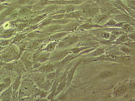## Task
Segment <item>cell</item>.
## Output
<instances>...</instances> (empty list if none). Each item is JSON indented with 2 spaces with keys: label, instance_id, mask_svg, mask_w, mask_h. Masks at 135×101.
Masks as SVG:
<instances>
[{
  "label": "cell",
  "instance_id": "cell-14",
  "mask_svg": "<svg viewBox=\"0 0 135 101\" xmlns=\"http://www.w3.org/2000/svg\"><path fill=\"white\" fill-rule=\"evenodd\" d=\"M12 89L11 87L9 88L6 90L4 91L1 95V97L3 98L4 100H10V98L11 97Z\"/></svg>",
  "mask_w": 135,
  "mask_h": 101
},
{
  "label": "cell",
  "instance_id": "cell-28",
  "mask_svg": "<svg viewBox=\"0 0 135 101\" xmlns=\"http://www.w3.org/2000/svg\"><path fill=\"white\" fill-rule=\"evenodd\" d=\"M76 56H75L74 55H68L63 60H61V62H67L68 61H69L70 60H72V59L74 58Z\"/></svg>",
  "mask_w": 135,
  "mask_h": 101
},
{
  "label": "cell",
  "instance_id": "cell-23",
  "mask_svg": "<svg viewBox=\"0 0 135 101\" xmlns=\"http://www.w3.org/2000/svg\"><path fill=\"white\" fill-rule=\"evenodd\" d=\"M104 52V50L103 49H98L95 50V51L93 52L91 54V56H99L102 55Z\"/></svg>",
  "mask_w": 135,
  "mask_h": 101
},
{
  "label": "cell",
  "instance_id": "cell-18",
  "mask_svg": "<svg viewBox=\"0 0 135 101\" xmlns=\"http://www.w3.org/2000/svg\"><path fill=\"white\" fill-rule=\"evenodd\" d=\"M80 25V24L78 22H75L71 23L68 26L67 29L68 30H67L70 31H75Z\"/></svg>",
  "mask_w": 135,
  "mask_h": 101
},
{
  "label": "cell",
  "instance_id": "cell-39",
  "mask_svg": "<svg viewBox=\"0 0 135 101\" xmlns=\"http://www.w3.org/2000/svg\"><path fill=\"white\" fill-rule=\"evenodd\" d=\"M130 88L131 89H135V82H132L131 83L130 85Z\"/></svg>",
  "mask_w": 135,
  "mask_h": 101
},
{
  "label": "cell",
  "instance_id": "cell-36",
  "mask_svg": "<svg viewBox=\"0 0 135 101\" xmlns=\"http://www.w3.org/2000/svg\"><path fill=\"white\" fill-rule=\"evenodd\" d=\"M66 95L65 94L63 93L60 95L59 97L58 100H63L66 99Z\"/></svg>",
  "mask_w": 135,
  "mask_h": 101
},
{
  "label": "cell",
  "instance_id": "cell-13",
  "mask_svg": "<svg viewBox=\"0 0 135 101\" xmlns=\"http://www.w3.org/2000/svg\"><path fill=\"white\" fill-rule=\"evenodd\" d=\"M126 88L125 86H121L118 87L114 91V92L113 93V95L115 97L122 95L126 92Z\"/></svg>",
  "mask_w": 135,
  "mask_h": 101
},
{
  "label": "cell",
  "instance_id": "cell-34",
  "mask_svg": "<svg viewBox=\"0 0 135 101\" xmlns=\"http://www.w3.org/2000/svg\"><path fill=\"white\" fill-rule=\"evenodd\" d=\"M6 85L4 83L0 84V93L2 92L7 87Z\"/></svg>",
  "mask_w": 135,
  "mask_h": 101
},
{
  "label": "cell",
  "instance_id": "cell-33",
  "mask_svg": "<svg viewBox=\"0 0 135 101\" xmlns=\"http://www.w3.org/2000/svg\"><path fill=\"white\" fill-rule=\"evenodd\" d=\"M40 52H38L35 53L34 54L33 56H32V60H33V61H36V60L38 59V56L40 55Z\"/></svg>",
  "mask_w": 135,
  "mask_h": 101
},
{
  "label": "cell",
  "instance_id": "cell-1",
  "mask_svg": "<svg viewBox=\"0 0 135 101\" xmlns=\"http://www.w3.org/2000/svg\"><path fill=\"white\" fill-rule=\"evenodd\" d=\"M117 22H125L131 25H135V18L132 17L125 13H120L114 17V19Z\"/></svg>",
  "mask_w": 135,
  "mask_h": 101
},
{
  "label": "cell",
  "instance_id": "cell-11",
  "mask_svg": "<svg viewBox=\"0 0 135 101\" xmlns=\"http://www.w3.org/2000/svg\"><path fill=\"white\" fill-rule=\"evenodd\" d=\"M102 27L101 25L98 24H93L91 23V21H88L87 22L79 25V29H89L93 27Z\"/></svg>",
  "mask_w": 135,
  "mask_h": 101
},
{
  "label": "cell",
  "instance_id": "cell-22",
  "mask_svg": "<svg viewBox=\"0 0 135 101\" xmlns=\"http://www.w3.org/2000/svg\"><path fill=\"white\" fill-rule=\"evenodd\" d=\"M40 43L38 42H33L29 43L27 46V49L29 50L32 49H36L39 46Z\"/></svg>",
  "mask_w": 135,
  "mask_h": 101
},
{
  "label": "cell",
  "instance_id": "cell-9",
  "mask_svg": "<svg viewBox=\"0 0 135 101\" xmlns=\"http://www.w3.org/2000/svg\"><path fill=\"white\" fill-rule=\"evenodd\" d=\"M66 85V77H63L61 80L58 86H57V88L55 91V97L59 93H60L63 89L64 88Z\"/></svg>",
  "mask_w": 135,
  "mask_h": 101
},
{
  "label": "cell",
  "instance_id": "cell-4",
  "mask_svg": "<svg viewBox=\"0 0 135 101\" xmlns=\"http://www.w3.org/2000/svg\"><path fill=\"white\" fill-rule=\"evenodd\" d=\"M99 11L102 14L108 15L110 14H119L122 13V12L118 10L113 6L101 7L100 8Z\"/></svg>",
  "mask_w": 135,
  "mask_h": 101
},
{
  "label": "cell",
  "instance_id": "cell-25",
  "mask_svg": "<svg viewBox=\"0 0 135 101\" xmlns=\"http://www.w3.org/2000/svg\"><path fill=\"white\" fill-rule=\"evenodd\" d=\"M117 22L113 19H110L108 21V22L106 23L105 24L103 25V26L106 27H114V25L117 23Z\"/></svg>",
  "mask_w": 135,
  "mask_h": 101
},
{
  "label": "cell",
  "instance_id": "cell-35",
  "mask_svg": "<svg viewBox=\"0 0 135 101\" xmlns=\"http://www.w3.org/2000/svg\"><path fill=\"white\" fill-rule=\"evenodd\" d=\"M102 34L104 38H107V39L109 38L110 37V35L109 33L108 32H102Z\"/></svg>",
  "mask_w": 135,
  "mask_h": 101
},
{
  "label": "cell",
  "instance_id": "cell-19",
  "mask_svg": "<svg viewBox=\"0 0 135 101\" xmlns=\"http://www.w3.org/2000/svg\"><path fill=\"white\" fill-rule=\"evenodd\" d=\"M22 60L24 65H25L27 70L28 69L30 70V69L32 68V66L33 64H32V62L31 61L25 59H23Z\"/></svg>",
  "mask_w": 135,
  "mask_h": 101
},
{
  "label": "cell",
  "instance_id": "cell-38",
  "mask_svg": "<svg viewBox=\"0 0 135 101\" xmlns=\"http://www.w3.org/2000/svg\"><path fill=\"white\" fill-rule=\"evenodd\" d=\"M41 65L40 63L37 62V63H35L34 64H33L32 65V68H38V67H41Z\"/></svg>",
  "mask_w": 135,
  "mask_h": 101
},
{
  "label": "cell",
  "instance_id": "cell-5",
  "mask_svg": "<svg viewBox=\"0 0 135 101\" xmlns=\"http://www.w3.org/2000/svg\"><path fill=\"white\" fill-rule=\"evenodd\" d=\"M56 64H49L42 65L39 67L37 70L33 72H38L43 74H48L53 72L56 68Z\"/></svg>",
  "mask_w": 135,
  "mask_h": 101
},
{
  "label": "cell",
  "instance_id": "cell-27",
  "mask_svg": "<svg viewBox=\"0 0 135 101\" xmlns=\"http://www.w3.org/2000/svg\"><path fill=\"white\" fill-rule=\"evenodd\" d=\"M56 77V74L55 72H52L48 73L46 76V78L47 80H54Z\"/></svg>",
  "mask_w": 135,
  "mask_h": 101
},
{
  "label": "cell",
  "instance_id": "cell-32",
  "mask_svg": "<svg viewBox=\"0 0 135 101\" xmlns=\"http://www.w3.org/2000/svg\"><path fill=\"white\" fill-rule=\"evenodd\" d=\"M4 83L5 84L6 86H9L10 85L11 83V79L9 78H6L4 79Z\"/></svg>",
  "mask_w": 135,
  "mask_h": 101
},
{
  "label": "cell",
  "instance_id": "cell-2",
  "mask_svg": "<svg viewBox=\"0 0 135 101\" xmlns=\"http://www.w3.org/2000/svg\"><path fill=\"white\" fill-rule=\"evenodd\" d=\"M76 37H70L65 38L59 43L58 47L61 48H65L70 46L77 41Z\"/></svg>",
  "mask_w": 135,
  "mask_h": 101
},
{
  "label": "cell",
  "instance_id": "cell-41",
  "mask_svg": "<svg viewBox=\"0 0 135 101\" xmlns=\"http://www.w3.org/2000/svg\"><path fill=\"white\" fill-rule=\"evenodd\" d=\"M1 41H0V42H1Z\"/></svg>",
  "mask_w": 135,
  "mask_h": 101
},
{
  "label": "cell",
  "instance_id": "cell-26",
  "mask_svg": "<svg viewBox=\"0 0 135 101\" xmlns=\"http://www.w3.org/2000/svg\"><path fill=\"white\" fill-rule=\"evenodd\" d=\"M113 72L111 71L107 70L103 72L100 74V77L102 78H105L113 75Z\"/></svg>",
  "mask_w": 135,
  "mask_h": 101
},
{
  "label": "cell",
  "instance_id": "cell-37",
  "mask_svg": "<svg viewBox=\"0 0 135 101\" xmlns=\"http://www.w3.org/2000/svg\"><path fill=\"white\" fill-rule=\"evenodd\" d=\"M128 38H131V39L134 40L135 38L134 32H132V33L129 34L128 36Z\"/></svg>",
  "mask_w": 135,
  "mask_h": 101
},
{
  "label": "cell",
  "instance_id": "cell-40",
  "mask_svg": "<svg viewBox=\"0 0 135 101\" xmlns=\"http://www.w3.org/2000/svg\"><path fill=\"white\" fill-rule=\"evenodd\" d=\"M1 53H2V52H0V54H1Z\"/></svg>",
  "mask_w": 135,
  "mask_h": 101
},
{
  "label": "cell",
  "instance_id": "cell-31",
  "mask_svg": "<svg viewBox=\"0 0 135 101\" xmlns=\"http://www.w3.org/2000/svg\"><path fill=\"white\" fill-rule=\"evenodd\" d=\"M9 41H8L5 40L1 41L0 42V46L2 47H6L8 45L9 43Z\"/></svg>",
  "mask_w": 135,
  "mask_h": 101
},
{
  "label": "cell",
  "instance_id": "cell-7",
  "mask_svg": "<svg viewBox=\"0 0 135 101\" xmlns=\"http://www.w3.org/2000/svg\"><path fill=\"white\" fill-rule=\"evenodd\" d=\"M99 10L96 8H83L81 12L83 14L86 16L89 17H94L97 15Z\"/></svg>",
  "mask_w": 135,
  "mask_h": 101
},
{
  "label": "cell",
  "instance_id": "cell-15",
  "mask_svg": "<svg viewBox=\"0 0 135 101\" xmlns=\"http://www.w3.org/2000/svg\"><path fill=\"white\" fill-rule=\"evenodd\" d=\"M120 27L123 31L126 32H129L131 31H134V27L127 23L124 24Z\"/></svg>",
  "mask_w": 135,
  "mask_h": 101
},
{
  "label": "cell",
  "instance_id": "cell-21",
  "mask_svg": "<svg viewBox=\"0 0 135 101\" xmlns=\"http://www.w3.org/2000/svg\"><path fill=\"white\" fill-rule=\"evenodd\" d=\"M112 4L113 5V6L117 8L118 10L122 12L123 13L128 15V14L126 11L125 10V9L123 8V7L120 4H119L117 2H115H115H112Z\"/></svg>",
  "mask_w": 135,
  "mask_h": 101
},
{
  "label": "cell",
  "instance_id": "cell-6",
  "mask_svg": "<svg viewBox=\"0 0 135 101\" xmlns=\"http://www.w3.org/2000/svg\"><path fill=\"white\" fill-rule=\"evenodd\" d=\"M34 72L35 73L32 74V78L34 81L38 86H40L45 81V77L40 72Z\"/></svg>",
  "mask_w": 135,
  "mask_h": 101
},
{
  "label": "cell",
  "instance_id": "cell-30",
  "mask_svg": "<svg viewBox=\"0 0 135 101\" xmlns=\"http://www.w3.org/2000/svg\"><path fill=\"white\" fill-rule=\"evenodd\" d=\"M120 50L123 52L126 53H130V49L127 47L125 46L121 47L120 48Z\"/></svg>",
  "mask_w": 135,
  "mask_h": 101
},
{
  "label": "cell",
  "instance_id": "cell-8",
  "mask_svg": "<svg viewBox=\"0 0 135 101\" xmlns=\"http://www.w3.org/2000/svg\"><path fill=\"white\" fill-rule=\"evenodd\" d=\"M80 63V61H79L74 67H72L71 69L69 71L68 73L67 77L66 78V84L69 85L71 81L72 78H73L75 70L76 69L77 67L79 65V64Z\"/></svg>",
  "mask_w": 135,
  "mask_h": 101
},
{
  "label": "cell",
  "instance_id": "cell-12",
  "mask_svg": "<svg viewBox=\"0 0 135 101\" xmlns=\"http://www.w3.org/2000/svg\"><path fill=\"white\" fill-rule=\"evenodd\" d=\"M50 53L47 52L43 53L41 54H40L39 56L36 61L40 63H43L49 59V57H50Z\"/></svg>",
  "mask_w": 135,
  "mask_h": 101
},
{
  "label": "cell",
  "instance_id": "cell-3",
  "mask_svg": "<svg viewBox=\"0 0 135 101\" xmlns=\"http://www.w3.org/2000/svg\"><path fill=\"white\" fill-rule=\"evenodd\" d=\"M71 52L70 50H67L56 52L52 56H50L51 57L50 59L54 61H61Z\"/></svg>",
  "mask_w": 135,
  "mask_h": 101
},
{
  "label": "cell",
  "instance_id": "cell-16",
  "mask_svg": "<svg viewBox=\"0 0 135 101\" xmlns=\"http://www.w3.org/2000/svg\"><path fill=\"white\" fill-rule=\"evenodd\" d=\"M20 79H21V77L19 76L16 78L13 84L12 89V91L14 93L16 92L18 88L19 84H20Z\"/></svg>",
  "mask_w": 135,
  "mask_h": 101
},
{
  "label": "cell",
  "instance_id": "cell-20",
  "mask_svg": "<svg viewBox=\"0 0 135 101\" xmlns=\"http://www.w3.org/2000/svg\"><path fill=\"white\" fill-rule=\"evenodd\" d=\"M128 39L129 38L127 35L125 34H122L117 39L116 43L118 44H120L126 42Z\"/></svg>",
  "mask_w": 135,
  "mask_h": 101
},
{
  "label": "cell",
  "instance_id": "cell-29",
  "mask_svg": "<svg viewBox=\"0 0 135 101\" xmlns=\"http://www.w3.org/2000/svg\"><path fill=\"white\" fill-rule=\"evenodd\" d=\"M67 34V33H61L58 34H57L53 36L51 38L53 39H58V38H61L64 36L65 35Z\"/></svg>",
  "mask_w": 135,
  "mask_h": 101
},
{
  "label": "cell",
  "instance_id": "cell-17",
  "mask_svg": "<svg viewBox=\"0 0 135 101\" xmlns=\"http://www.w3.org/2000/svg\"><path fill=\"white\" fill-rule=\"evenodd\" d=\"M83 15L81 11H76L72 12L69 15L70 18H72L77 19L81 17Z\"/></svg>",
  "mask_w": 135,
  "mask_h": 101
},
{
  "label": "cell",
  "instance_id": "cell-24",
  "mask_svg": "<svg viewBox=\"0 0 135 101\" xmlns=\"http://www.w3.org/2000/svg\"><path fill=\"white\" fill-rule=\"evenodd\" d=\"M90 47H81L75 48H73L70 50L71 52L73 53V54H75L81 51L84 50H85V49L87 48H90Z\"/></svg>",
  "mask_w": 135,
  "mask_h": 101
},
{
  "label": "cell",
  "instance_id": "cell-10",
  "mask_svg": "<svg viewBox=\"0 0 135 101\" xmlns=\"http://www.w3.org/2000/svg\"><path fill=\"white\" fill-rule=\"evenodd\" d=\"M58 44L57 42H50L44 49H42L41 51H45L47 52H51L55 51L56 45Z\"/></svg>",
  "mask_w": 135,
  "mask_h": 101
}]
</instances>
